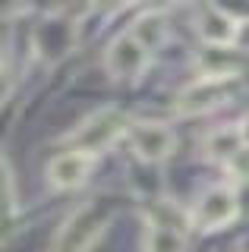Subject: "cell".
<instances>
[{
  "mask_svg": "<svg viewBox=\"0 0 249 252\" xmlns=\"http://www.w3.org/2000/svg\"><path fill=\"white\" fill-rule=\"evenodd\" d=\"M13 211H16V186H13V173L6 161L0 158V224L13 218Z\"/></svg>",
  "mask_w": 249,
  "mask_h": 252,
  "instance_id": "cell-11",
  "label": "cell"
},
{
  "mask_svg": "<svg viewBox=\"0 0 249 252\" xmlns=\"http://www.w3.org/2000/svg\"><path fill=\"white\" fill-rule=\"evenodd\" d=\"M240 82L237 76H218V73H205L196 82H189L186 89L177 94V114L183 117H196V114H208V110L227 104L237 94Z\"/></svg>",
  "mask_w": 249,
  "mask_h": 252,
  "instance_id": "cell-2",
  "label": "cell"
},
{
  "mask_svg": "<svg viewBox=\"0 0 249 252\" xmlns=\"http://www.w3.org/2000/svg\"><path fill=\"white\" fill-rule=\"evenodd\" d=\"M129 35H136L139 41L149 47V51H155V47H158V44L167 38V19H164L161 13H142V16L133 22Z\"/></svg>",
  "mask_w": 249,
  "mask_h": 252,
  "instance_id": "cell-10",
  "label": "cell"
},
{
  "mask_svg": "<svg viewBox=\"0 0 249 252\" xmlns=\"http://www.w3.org/2000/svg\"><path fill=\"white\" fill-rule=\"evenodd\" d=\"M129 142H133V152L136 158H142V161H164V158L174 152V132L167 129L164 123H136V126H129Z\"/></svg>",
  "mask_w": 249,
  "mask_h": 252,
  "instance_id": "cell-6",
  "label": "cell"
},
{
  "mask_svg": "<svg viewBox=\"0 0 249 252\" xmlns=\"http://www.w3.org/2000/svg\"><path fill=\"white\" fill-rule=\"evenodd\" d=\"M199 35L205 44L212 47H230L240 35V26L230 13H224L221 6H202L199 13Z\"/></svg>",
  "mask_w": 249,
  "mask_h": 252,
  "instance_id": "cell-8",
  "label": "cell"
},
{
  "mask_svg": "<svg viewBox=\"0 0 249 252\" xmlns=\"http://www.w3.org/2000/svg\"><path fill=\"white\" fill-rule=\"evenodd\" d=\"M126 129H129V117L123 114V110L101 107L76 126V132L69 136V142H73V152H85V155L95 158L98 152H104L107 145H114Z\"/></svg>",
  "mask_w": 249,
  "mask_h": 252,
  "instance_id": "cell-1",
  "label": "cell"
},
{
  "mask_svg": "<svg viewBox=\"0 0 249 252\" xmlns=\"http://www.w3.org/2000/svg\"><path fill=\"white\" fill-rule=\"evenodd\" d=\"M240 215L237 192L230 186H212L199 195L196 208H192V224L199 230H221L227 227L233 218Z\"/></svg>",
  "mask_w": 249,
  "mask_h": 252,
  "instance_id": "cell-4",
  "label": "cell"
},
{
  "mask_svg": "<svg viewBox=\"0 0 249 252\" xmlns=\"http://www.w3.org/2000/svg\"><path fill=\"white\" fill-rule=\"evenodd\" d=\"M149 47L139 41L136 35H129V32H123V35H117L111 47H107L104 54V66L107 73L114 79H136L145 73V66H149Z\"/></svg>",
  "mask_w": 249,
  "mask_h": 252,
  "instance_id": "cell-5",
  "label": "cell"
},
{
  "mask_svg": "<svg viewBox=\"0 0 249 252\" xmlns=\"http://www.w3.org/2000/svg\"><path fill=\"white\" fill-rule=\"evenodd\" d=\"M186 224L174 205H158L145 227V252H186Z\"/></svg>",
  "mask_w": 249,
  "mask_h": 252,
  "instance_id": "cell-3",
  "label": "cell"
},
{
  "mask_svg": "<svg viewBox=\"0 0 249 252\" xmlns=\"http://www.w3.org/2000/svg\"><path fill=\"white\" fill-rule=\"evenodd\" d=\"M92 167H95V158L69 148V152L57 155L48 164V180H51L54 189H76V186H82L85 180H89Z\"/></svg>",
  "mask_w": 249,
  "mask_h": 252,
  "instance_id": "cell-7",
  "label": "cell"
},
{
  "mask_svg": "<svg viewBox=\"0 0 249 252\" xmlns=\"http://www.w3.org/2000/svg\"><path fill=\"white\" fill-rule=\"evenodd\" d=\"M243 136H240V126H227V129H218L205 139V152L215 158V161L233 164L240 155H243Z\"/></svg>",
  "mask_w": 249,
  "mask_h": 252,
  "instance_id": "cell-9",
  "label": "cell"
},
{
  "mask_svg": "<svg viewBox=\"0 0 249 252\" xmlns=\"http://www.w3.org/2000/svg\"><path fill=\"white\" fill-rule=\"evenodd\" d=\"M240 136H243V145L249 148V117H246L243 123H240Z\"/></svg>",
  "mask_w": 249,
  "mask_h": 252,
  "instance_id": "cell-12",
  "label": "cell"
}]
</instances>
